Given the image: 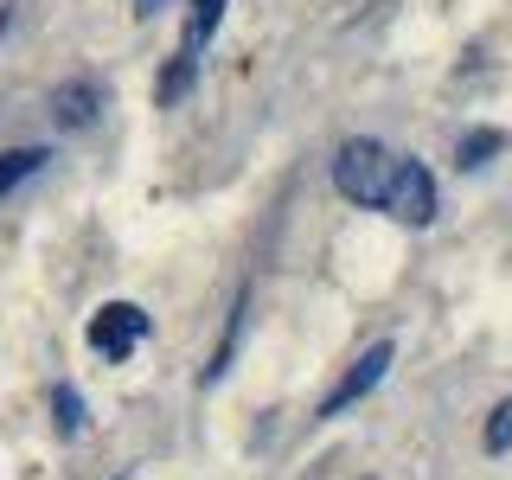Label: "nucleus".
<instances>
[{"label": "nucleus", "instance_id": "13", "mask_svg": "<svg viewBox=\"0 0 512 480\" xmlns=\"http://www.w3.org/2000/svg\"><path fill=\"white\" fill-rule=\"evenodd\" d=\"M0 32H7V7H0Z\"/></svg>", "mask_w": 512, "mask_h": 480}, {"label": "nucleus", "instance_id": "7", "mask_svg": "<svg viewBox=\"0 0 512 480\" xmlns=\"http://www.w3.org/2000/svg\"><path fill=\"white\" fill-rule=\"evenodd\" d=\"M218 20H224V0H192V13H186V52H199V45L218 32Z\"/></svg>", "mask_w": 512, "mask_h": 480}, {"label": "nucleus", "instance_id": "2", "mask_svg": "<svg viewBox=\"0 0 512 480\" xmlns=\"http://www.w3.org/2000/svg\"><path fill=\"white\" fill-rule=\"evenodd\" d=\"M378 212H391L397 224H410V231H423L429 218H436V180H429L423 160H397L391 173V192H384Z\"/></svg>", "mask_w": 512, "mask_h": 480}, {"label": "nucleus", "instance_id": "9", "mask_svg": "<svg viewBox=\"0 0 512 480\" xmlns=\"http://www.w3.org/2000/svg\"><path fill=\"white\" fill-rule=\"evenodd\" d=\"M52 410H58V429H64V436H84V397H77L71 384H58V391H52Z\"/></svg>", "mask_w": 512, "mask_h": 480}, {"label": "nucleus", "instance_id": "1", "mask_svg": "<svg viewBox=\"0 0 512 480\" xmlns=\"http://www.w3.org/2000/svg\"><path fill=\"white\" fill-rule=\"evenodd\" d=\"M391 173H397V154L384 148V141H372V135L346 141V148L333 154V186H340L352 205H384Z\"/></svg>", "mask_w": 512, "mask_h": 480}, {"label": "nucleus", "instance_id": "6", "mask_svg": "<svg viewBox=\"0 0 512 480\" xmlns=\"http://www.w3.org/2000/svg\"><path fill=\"white\" fill-rule=\"evenodd\" d=\"M45 160H52V154H45V148H13V154H0V199H7L13 186H26L32 173L45 167Z\"/></svg>", "mask_w": 512, "mask_h": 480}, {"label": "nucleus", "instance_id": "3", "mask_svg": "<svg viewBox=\"0 0 512 480\" xmlns=\"http://www.w3.org/2000/svg\"><path fill=\"white\" fill-rule=\"evenodd\" d=\"M391 359H397V346H391V340L365 346V352H359V365H352V372H346V378L327 391V404H320V416L333 423V416H346L352 404H359V397H372L378 384H384V372H391Z\"/></svg>", "mask_w": 512, "mask_h": 480}, {"label": "nucleus", "instance_id": "11", "mask_svg": "<svg viewBox=\"0 0 512 480\" xmlns=\"http://www.w3.org/2000/svg\"><path fill=\"white\" fill-rule=\"evenodd\" d=\"M192 84V52H180V58H173V71H167V84H160V96H180Z\"/></svg>", "mask_w": 512, "mask_h": 480}, {"label": "nucleus", "instance_id": "4", "mask_svg": "<svg viewBox=\"0 0 512 480\" xmlns=\"http://www.w3.org/2000/svg\"><path fill=\"white\" fill-rule=\"evenodd\" d=\"M148 327L154 320L135 308V301H109V308H96V320H90V346L103 352V359H128L141 340H148Z\"/></svg>", "mask_w": 512, "mask_h": 480}, {"label": "nucleus", "instance_id": "8", "mask_svg": "<svg viewBox=\"0 0 512 480\" xmlns=\"http://www.w3.org/2000/svg\"><path fill=\"white\" fill-rule=\"evenodd\" d=\"M493 154H500V128H474V135H461V148H455L461 167H487Z\"/></svg>", "mask_w": 512, "mask_h": 480}, {"label": "nucleus", "instance_id": "5", "mask_svg": "<svg viewBox=\"0 0 512 480\" xmlns=\"http://www.w3.org/2000/svg\"><path fill=\"white\" fill-rule=\"evenodd\" d=\"M96 109H103V90H96L90 77H71V84L52 90V116H58V128H90Z\"/></svg>", "mask_w": 512, "mask_h": 480}, {"label": "nucleus", "instance_id": "10", "mask_svg": "<svg viewBox=\"0 0 512 480\" xmlns=\"http://www.w3.org/2000/svg\"><path fill=\"white\" fill-rule=\"evenodd\" d=\"M480 442H487V455H506V448H512V397L487 416V436H480Z\"/></svg>", "mask_w": 512, "mask_h": 480}, {"label": "nucleus", "instance_id": "12", "mask_svg": "<svg viewBox=\"0 0 512 480\" xmlns=\"http://www.w3.org/2000/svg\"><path fill=\"white\" fill-rule=\"evenodd\" d=\"M154 7H160V0H141V7H135V13H154Z\"/></svg>", "mask_w": 512, "mask_h": 480}]
</instances>
